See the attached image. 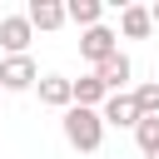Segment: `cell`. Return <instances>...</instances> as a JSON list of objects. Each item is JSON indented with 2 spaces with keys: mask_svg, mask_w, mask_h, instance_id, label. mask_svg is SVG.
<instances>
[{
  "mask_svg": "<svg viewBox=\"0 0 159 159\" xmlns=\"http://www.w3.org/2000/svg\"><path fill=\"white\" fill-rule=\"evenodd\" d=\"M65 139H70L80 154H94L99 139H104V119H99V109L70 104V109H65Z\"/></svg>",
  "mask_w": 159,
  "mask_h": 159,
  "instance_id": "1",
  "label": "cell"
},
{
  "mask_svg": "<svg viewBox=\"0 0 159 159\" xmlns=\"http://www.w3.org/2000/svg\"><path fill=\"white\" fill-rule=\"evenodd\" d=\"M80 55L99 70L109 55H119V30H109V25H94V30H80Z\"/></svg>",
  "mask_w": 159,
  "mask_h": 159,
  "instance_id": "2",
  "label": "cell"
},
{
  "mask_svg": "<svg viewBox=\"0 0 159 159\" xmlns=\"http://www.w3.org/2000/svg\"><path fill=\"white\" fill-rule=\"evenodd\" d=\"M30 84H40L35 60L30 55H5L0 60V89H30Z\"/></svg>",
  "mask_w": 159,
  "mask_h": 159,
  "instance_id": "3",
  "label": "cell"
},
{
  "mask_svg": "<svg viewBox=\"0 0 159 159\" xmlns=\"http://www.w3.org/2000/svg\"><path fill=\"white\" fill-rule=\"evenodd\" d=\"M99 119L104 124H119V129H134L144 114H139V104H134V94L124 89V94H109L104 104H99Z\"/></svg>",
  "mask_w": 159,
  "mask_h": 159,
  "instance_id": "4",
  "label": "cell"
},
{
  "mask_svg": "<svg viewBox=\"0 0 159 159\" xmlns=\"http://www.w3.org/2000/svg\"><path fill=\"white\" fill-rule=\"evenodd\" d=\"M30 35H35V30H30L25 15H5V20H0V50H5V55H25V50H30Z\"/></svg>",
  "mask_w": 159,
  "mask_h": 159,
  "instance_id": "5",
  "label": "cell"
},
{
  "mask_svg": "<svg viewBox=\"0 0 159 159\" xmlns=\"http://www.w3.org/2000/svg\"><path fill=\"white\" fill-rule=\"evenodd\" d=\"M40 104H50V109H70L75 104V80H65V75H40Z\"/></svg>",
  "mask_w": 159,
  "mask_h": 159,
  "instance_id": "6",
  "label": "cell"
},
{
  "mask_svg": "<svg viewBox=\"0 0 159 159\" xmlns=\"http://www.w3.org/2000/svg\"><path fill=\"white\" fill-rule=\"evenodd\" d=\"M94 75H99V84H104L109 94H124V84H129V75H134V65H129V55H109Z\"/></svg>",
  "mask_w": 159,
  "mask_h": 159,
  "instance_id": "7",
  "label": "cell"
},
{
  "mask_svg": "<svg viewBox=\"0 0 159 159\" xmlns=\"http://www.w3.org/2000/svg\"><path fill=\"white\" fill-rule=\"evenodd\" d=\"M25 20H30V30H60L65 25V5L60 0H30Z\"/></svg>",
  "mask_w": 159,
  "mask_h": 159,
  "instance_id": "8",
  "label": "cell"
},
{
  "mask_svg": "<svg viewBox=\"0 0 159 159\" xmlns=\"http://www.w3.org/2000/svg\"><path fill=\"white\" fill-rule=\"evenodd\" d=\"M149 30H154L149 5H124V10H119V35H124V40H144Z\"/></svg>",
  "mask_w": 159,
  "mask_h": 159,
  "instance_id": "9",
  "label": "cell"
},
{
  "mask_svg": "<svg viewBox=\"0 0 159 159\" xmlns=\"http://www.w3.org/2000/svg\"><path fill=\"white\" fill-rule=\"evenodd\" d=\"M104 99H109V89L99 84V75H94V70L75 80V104H84V109H99Z\"/></svg>",
  "mask_w": 159,
  "mask_h": 159,
  "instance_id": "10",
  "label": "cell"
},
{
  "mask_svg": "<svg viewBox=\"0 0 159 159\" xmlns=\"http://www.w3.org/2000/svg\"><path fill=\"white\" fill-rule=\"evenodd\" d=\"M99 15H104V5H99V0H70V5H65V20H75L80 30H94V25H99Z\"/></svg>",
  "mask_w": 159,
  "mask_h": 159,
  "instance_id": "11",
  "label": "cell"
},
{
  "mask_svg": "<svg viewBox=\"0 0 159 159\" xmlns=\"http://www.w3.org/2000/svg\"><path fill=\"white\" fill-rule=\"evenodd\" d=\"M134 144H139L144 159H154V154H159V119H139V124H134Z\"/></svg>",
  "mask_w": 159,
  "mask_h": 159,
  "instance_id": "12",
  "label": "cell"
},
{
  "mask_svg": "<svg viewBox=\"0 0 159 159\" xmlns=\"http://www.w3.org/2000/svg\"><path fill=\"white\" fill-rule=\"evenodd\" d=\"M134 104H139V114H144V119H159V80L139 84V89H134Z\"/></svg>",
  "mask_w": 159,
  "mask_h": 159,
  "instance_id": "13",
  "label": "cell"
},
{
  "mask_svg": "<svg viewBox=\"0 0 159 159\" xmlns=\"http://www.w3.org/2000/svg\"><path fill=\"white\" fill-rule=\"evenodd\" d=\"M149 20H154V30H159V0H154V5H149Z\"/></svg>",
  "mask_w": 159,
  "mask_h": 159,
  "instance_id": "14",
  "label": "cell"
}]
</instances>
